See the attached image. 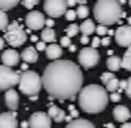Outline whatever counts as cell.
<instances>
[{"label": "cell", "instance_id": "816d5d0a", "mask_svg": "<svg viewBox=\"0 0 131 128\" xmlns=\"http://www.w3.org/2000/svg\"><path fill=\"white\" fill-rule=\"evenodd\" d=\"M127 21H128V26H130V27H131V16H130V17H128V19H127Z\"/></svg>", "mask_w": 131, "mask_h": 128}, {"label": "cell", "instance_id": "ab89813d", "mask_svg": "<svg viewBox=\"0 0 131 128\" xmlns=\"http://www.w3.org/2000/svg\"><path fill=\"white\" fill-rule=\"evenodd\" d=\"M45 26H48V28H51V27L54 26V21H53L51 18H48L46 22H45Z\"/></svg>", "mask_w": 131, "mask_h": 128}, {"label": "cell", "instance_id": "4dcf8cb0", "mask_svg": "<svg viewBox=\"0 0 131 128\" xmlns=\"http://www.w3.org/2000/svg\"><path fill=\"white\" fill-rule=\"evenodd\" d=\"M95 32L99 35V36H104L108 33V30H107V26H103V24H99L95 30Z\"/></svg>", "mask_w": 131, "mask_h": 128}, {"label": "cell", "instance_id": "5bb4252c", "mask_svg": "<svg viewBox=\"0 0 131 128\" xmlns=\"http://www.w3.org/2000/svg\"><path fill=\"white\" fill-rule=\"evenodd\" d=\"M113 118L117 122H119V123L123 124V123H127V120L131 118V113H130V110H128L127 106L118 105V106H116L113 109Z\"/></svg>", "mask_w": 131, "mask_h": 128}, {"label": "cell", "instance_id": "f907efd6", "mask_svg": "<svg viewBox=\"0 0 131 128\" xmlns=\"http://www.w3.org/2000/svg\"><path fill=\"white\" fill-rule=\"evenodd\" d=\"M105 127H108V128H114V125H113V124H111V123L105 124Z\"/></svg>", "mask_w": 131, "mask_h": 128}, {"label": "cell", "instance_id": "ac0fdd59", "mask_svg": "<svg viewBox=\"0 0 131 128\" xmlns=\"http://www.w3.org/2000/svg\"><path fill=\"white\" fill-rule=\"evenodd\" d=\"M37 50L34 47H26L22 53H21V58L26 61V63H35L37 61Z\"/></svg>", "mask_w": 131, "mask_h": 128}, {"label": "cell", "instance_id": "9c48e42d", "mask_svg": "<svg viewBox=\"0 0 131 128\" xmlns=\"http://www.w3.org/2000/svg\"><path fill=\"white\" fill-rule=\"evenodd\" d=\"M26 26L30 28V30H34V31H37V30H41L44 26H45V17L41 12H37V10H32L30 12L27 16H26Z\"/></svg>", "mask_w": 131, "mask_h": 128}, {"label": "cell", "instance_id": "277c9868", "mask_svg": "<svg viewBox=\"0 0 131 128\" xmlns=\"http://www.w3.org/2000/svg\"><path fill=\"white\" fill-rule=\"evenodd\" d=\"M42 87V78L32 71L23 72L19 80V91L28 96H36Z\"/></svg>", "mask_w": 131, "mask_h": 128}, {"label": "cell", "instance_id": "d590c367", "mask_svg": "<svg viewBox=\"0 0 131 128\" xmlns=\"http://www.w3.org/2000/svg\"><path fill=\"white\" fill-rule=\"evenodd\" d=\"M126 95H127V97H130V99H131V77H128V80H127V88H126Z\"/></svg>", "mask_w": 131, "mask_h": 128}, {"label": "cell", "instance_id": "8992f818", "mask_svg": "<svg viewBox=\"0 0 131 128\" xmlns=\"http://www.w3.org/2000/svg\"><path fill=\"white\" fill-rule=\"evenodd\" d=\"M21 74L9 67L0 66V91L12 90L13 86L19 85Z\"/></svg>", "mask_w": 131, "mask_h": 128}, {"label": "cell", "instance_id": "7c38bea8", "mask_svg": "<svg viewBox=\"0 0 131 128\" xmlns=\"http://www.w3.org/2000/svg\"><path fill=\"white\" fill-rule=\"evenodd\" d=\"M0 128H18L16 111H7L0 114Z\"/></svg>", "mask_w": 131, "mask_h": 128}, {"label": "cell", "instance_id": "6da1fadb", "mask_svg": "<svg viewBox=\"0 0 131 128\" xmlns=\"http://www.w3.org/2000/svg\"><path fill=\"white\" fill-rule=\"evenodd\" d=\"M42 87L50 99L75 100L82 90L81 68L71 60H55L50 63L42 73Z\"/></svg>", "mask_w": 131, "mask_h": 128}, {"label": "cell", "instance_id": "60d3db41", "mask_svg": "<svg viewBox=\"0 0 131 128\" xmlns=\"http://www.w3.org/2000/svg\"><path fill=\"white\" fill-rule=\"evenodd\" d=\"M109 42H111V39H109V37H104V39H102V45H103V46H108Z\"/></svg>", "mask_w": 131, "mask_h": 128}, {"label": "cell", "instance_id": "ba28073f", "mask_svg": "<svg viewBox=\"0 0 131 128\" xmlns=\"http://www.w3.org/2000/svg\"><path fill=\"white\" fill-rule=\"evenodd\" d=\"M67 2L63 0H46L44 3V9L50 18H58L67 13Z\"/></svg>", "mask_w": 131, "mask_h": 128}, {"label": "cell", "instance_id": "e575fe53", "mask_svg": "<svg viewBox=\"0 0 131 128\" xmlns=\"http://www.w3.org/2000/svg\"><path fill=\"white\" fill-rule=\"evenodd\" d=\"M46 45H45V42L44 41H39L37 44H36V50H39V51H42V50H46Z\"/></svg>", "mask_w": 131, "mask_h": 128}, {"label": "cell", "instance_id": "8d00e7d4", "mask_svg": "<svg viewBox=\"0 0 131 128\" xmlns=\"http://www.w3.org/2000/svg\"><path fill=\"white\" fill-rule=\"evenodd\" d=\"M109 99L113 101V103H117V101H119V99H121V96H119V94H111V96H109Z\"/></svg>", "mask_w": 131, "mask_h": 128}, {"label": "cell", "instance_id": "44dd1931", "mask_svg": "<svg viewBox=\"0 0 131 128\" xmlns=\"http://www.w3.org/2000/svg\"><path fill=\"white\" fill-rule=\"evenodd\" d=\"M95 30H96V27H95V24H94V22H93L91 19H86V21H85L84 23H81V26H80V31L82 32L84 36L91 35Z\"/></svg>", "mask_w": 131, "mask_h": 128}, {"label": "cell", "instance_id": "f35d334b", "mask_svg": "<svg viewBox=\"0 0 131 128\" xmlns=\"http://www.w3.org/2000/svg\"><path fill=\"white\" fill-rule=\"evenodd\" d=\"M126 88H127V81H119V88H118V91H122V90L126 91Z\"/></svg>", "mask_w": 131, "mask_h": 128}, {"label": "cell", "instance_id": "3957f363", "mask_svg": "<svg viewBox=\"0 0 131 128\" xmlns=\"http://www.w3.org/2000/svg\"><path fill=\"white\" fill-rule=\"evenodd\" d=\"M93 13L95 19L103 26L114 24L123 17L121 3L116 0H99L94 5Z\"/></svg>", "mask_w": 131, "mask_h": 128}, {"label": "cell", "instance_id": "7a4b0ae2", "mask_svg": "<svg viewBox=\"0 0 131 128\" xmlns=\"http://www.w3.org/2000/svg\"><path fill=\"white\" fill-rule=\"evenodd\" d=\"M109 101L108 91L99 85H89L79 94L80 108L89 114H96L105 109Z\"/></svg>", "mask_w": 131, "mask_h": 128}, {"label": "cell", "instance_id": "7dc6e473", "mask_svg": "<svg viewBox=\"0 0 131 128\" xmlns=\"http://www.w3.org/2000/svg\"><path fill=\"white\" fill-rule=\"evenodd\" d=\"M21 68H22V71L27 72V64H22V66H21Z\"/></svg>", "mask_w": 131, "mask_h": 128}, {"label": "cell", "instance_id": "cb8c5ba5", "mask_svg": "<svg viewBox=\"0 0 131 128\" xmlns=\"http://www.w3.org/2000/svg\"><path fill=\"white\" fill-rule=\"evenodd\" d=\"M16 5H18L17 0H0V10H3V12L13 9Z\"/></svg>", "mask_w": 131, "mask_h": 128}, {"label": "cell", "instance_id": "f6af8a7d", "mask_svg": "<svg viewBox=\"0 0 131 128\" xmlns=\"http://www.w3.org/2000/svg\"><path fill=\"white\" fill-rule=\"evenodd\" d=\"M3 47H4V39L0 37V50H3Z\"/></svg>", "mask_w": 131, "mask_h": 128}, {"label": "cell", "instance_id": "484cf974", "mask_svg": "<svg viewBox=\"0 0 131 128\" xmlns=\"http://www.w3.org/2000/svg\"><path fill=\"white\" fill-rule=\"evenodd\" d=\"M8 16L5 14V12L0 10V31H4L8 28Z\"/></svg>", "mask_w": 131, "mask_h": 128}, {"label": "cell", "instance_id": "bcb514c9", "mask_svg": "<svg viewBox=\"0 0 131 128\" xmlns=\"http://www.w3.org/2000/svg\"><path fill=\"white\" fill-rule=\"evenodd\" d=\"M76 4V2H73V0H70V2H67V5H70V7H72V5H75Z\"/></svg>", "mask_w": 131, "mask_h": 128}, {"label": "cell", "instance_id": "5b68a950", "mask_svg": "<svg viewBox=\"0 0 131 128\" xmlns=\"http://www.w3.org/2000/svg\"><path fill=\"white\" fill-rule=\"evenodd\" d=\"M4 40L10 45V46H21L26 42L27 40V35L25 32V30L17 23V22H13L8 26V28L5 30V33H4Z\"/></svg>", "mask_w": 131, "mask_h": 128}, {"label": "cell", "instance_id": "f5cc1de1", "mask_svg": "<svg viewBox=\"0 0 131 128\" xmlns=\"http://www.w3.org/2000/svg\"><path fill=\"white\" fill-rule=\"evenodd\" d=\"M30 99H31V100H32V101H34V100H36V99H37V97H36V96H31V97H30Z\"/></svg>", "mask_w": 131, "mask_h": 128}, {"label": "cell", "instance_id": "681fc988", "mask_svg": "<svg viewBox=\"0 0 131 128\" xmlns=\"http://www.w3.org/2000/svg\"><path fill=\"white\" fill-rule=\"evenodd\" d=\"M70 50H71V51H75V50H76V46H75V45H71V46H70Z\"/></svg>", "mask_w": 131, "mask_h": 128}, {"label": "cell", "instance_id": "8fae6325", "mask_svg": "<svg viewBox=\"0 0 131 128\" xmlns=\"http://www.w3.org/2000/svg\"><path fill=\"white\" fill-rule=\"evenodd\" d=\"M116 42L119 46H126L127 49L131 47V27L130 26H121L114 31Z\"/></svg>", "mask_w": 131, "mask_h": 128}, {"label": "cell", "instance_id": "f1b7e54d", "mask_svg": "<svg viewBox=\"0 0 131 128\" xmlns=\"http://www.w3.org/2000/svg\"><path fill=\"white\" fill-rule=\"evenodd\" d=\"M113 78H116L114 76H113V73L112 72H105V73H102V76H100V80H102V82L104 83V85H107L109 81H112Z\"/></svg>", "mask_w": 131, "mask_h": 128}, {"label": "cell", "instance_id": "4316f807", "mask_svg": "<svg viewBox=\"0 0 131 128\" xmlns=\"http://www.w3.org/2000/svg\"><path fill=\"white\" fill-rule=\"evenodd\" d=\"M89 8L86 7V5H79V8H77V10H76V13H77V17L79 18H88V16H89Z\"/></svg>", "mask_w": 131, "mask_h": 128}, {"label": "cell", "instance_id": "836d02e7", "mask_svg": "<svg viewBox=\"0 0 131 128\" xmlns=\"http://www.w3.org/2000/svg\"><path fill=\"white\" fill-rule=\"evenodd\" d=\"M100 44H102V40H100V39H99L98 36H95V37L93 39V42H91V47H93V49H96V47H98V46H99Z\"/></svg>", "mask_w": 131, "mask_h": 128}, {"label": "cell", "instance_id": "1f68e13d", "mask_svg": "<svg viewBox=\"0 0 131 128\" xmlns=\"http://www.w3.org/2000/svg\"><path fill=\"white\" fill-rule=\"evenodd\" d=\"M76 17H77V13L75 10H72V9L67 10V13H66V18H67L68 21H73Z\"/></svg>", "mask_w": 131, "mask_h": 128}, {"label": "cell", "instance_id": "2e32d148", "mask_svg": "<svg viewBox=\"0 0 131 128\" xmlns=\"http://www.w3.org/2000/svg\"><path fill=\"white\" fill-rule=\"evenodd\" d=\"M45 53H46V58L50 59V60H54V61H55V60H59V58H60L62 54H63L62 47H60L59 45H57V44L49 45V46L46 47Z\"/></svg>", "mask_w": 131, "mask_h": 128}, {"label": "cell", "instance_id": "9a60e30c", "mask_svg": "<svg viewBox=\"0 0 131 128\" xmlns=\"http://www.w3.org/2000/svg\"><path fill=\"white\" fill-rule=\"evenodd\" d=\"M5 104L12 111L17 110L18 104H19V97H18V92L16 90L12 88V90H8L5 92Z\"/></svg>", "mask_w": 131, "mask_h": 128}, {"label": "cell", "instance_id": "52a82bcc", "mask_svg": "<svg viewBox=\"0 0 131 128\" xmlns=\"http://www.w3.org/2000/svg\"><path fill=\"white\" fill-rule=\"evenodd\" d=\"M99 58H100V55L96 49L84 47L79 54V63L81 64V67L89 69V68H93L96 66L99 61Z\"/></svg>", "mask_w": 131, "mask_h": 128}, {"label": "cell", "instance_id": "e0dca14e", "mask_svg": "<svg viewBox=\"0 0 131 128\" xmlns=\"http://www.w3.org/2000/svg\"><path fill=\"white\" fill-rule=\"evenodd\" d=\"M48 115H49L54 122H57V123H60V122L66 120V113H64L60 108H58V106H55V105L49 106Z\"/></svg>", "mask_w": 131, "mask_h": 128}, {"label": "cell", "instance_id": "74e56055", "mask_svg": "<svg viewBox=\"0 0 131 128\" xmlns=\"http://www.w3.org/2000/svg\"><path fill=\"white\" fill-rule=\"evenodd\" d=\"M70 111H71V117H72V118H77V117H79V111L75 109V106L71 105V106H70Z\"/></svg>", "mask_w": 131, "mask_h": 128}, {"label": "cell", "instance_id": "c3c4849f", "mask_svg": "<svg viewBox=\"0 0 131 128\" xmlns=\"http://www.w3.org/2000/svg\"><path fill=\"white\" fill-rule=\"evenodd\" d=\"M31 41L36 42V41H37V36H31ZM37 42H39V41H37Z\"/></svg>", "mask_w": 131, "mask_h": 128}, {"label": "cell", "instance_id": "b9f144b4", "mask_svg": "<svg viewBox=\"0 0 131 128\" xmlns=\"http://www.w3.org/2000/svg\"><path fill=\"white\" fill-rule=\"evenodd\" d=\"M88 42H89V37L88 36H81V44L86 45Z\"/></svg>", "mask_w": 131, "mask_h": 128}, {"label": "cell", "instance_id": "30bf717a", "mask_svg": "<svg viewBox=\"0 0 131 128\" xmlns=\"http://www.w3.org/2000/svg\"><path fill=\"white\" fill-rule=\"evenodd\" d=\"M30 128H51V118L44 111H36L31 115Z\"/></svg>", "mask_w": 131, "mask_h": 128}, {"label": "cell", "instance_id": "db71d44e", "mask_svg": "<svg viewBox=\"0 0 131 128\" xmlns=\"http://www.w3.org/2000/svg\"><path fill=\"white\" fill-rule=\"evenodd\" d=\"M128 4H130V7H131V0H130V2H128Z\"/></svg>", "mask_w": 131, "mask_h": 128}, {"label": "cell", "instance_id": "603a6c76", "mask_svg": "<svg viewBox=\"0 0 131 128\" xmlns=\"http://www.w3.org/2000/svg\"><path fill=\"white\" fill-rule=\"evenodd\" d=\"M122 68L131 72V47H128L122 56Z\"/></svg>", "mask_w": 131, "mask_h": 128}, {"label": "cell", "instance_id": "7402d4cb", "mask_svg": "<svg viewBox=\"0 0 131 128\" xmlns=\"http://www.w3.org/2000/svg\"><path fill=\"white\" fill-rule=\"evenodd\" d=\"M41 39L44 42H54L55 41V32L53 28H44L41 32Z\"/></svg>", "mask_w": 131, "mask_h": 128}, {"label": "cell", "instance_id": "d6a6232c", "mask_svg": "<svg viewBox=\"0 0 131 128\" xmlns=\"http://www.w3.org/2000/svg\"><path fill=\"white\" fill-rule=\"evenodd\" d=\"M60 45L62 46H71V39L68 36H64L60 39Z\"/></svg>", "mask_w": 131, "mask_h": 128}, {"label": "cell", "instance_id": "f546056e", "mask_svg": "<svg viewBox=\"0 0 131 128\" xmlns=\"http://www.w3.org/2000/svg\"><path fill=\"white\" fill-rule=\"evenodd\" d=\"M37 3H39L37 0H23V2H22V5H23L25 8H27V9H32Z\"/></svg>", "mask_w": 131, "mask_h": 128}, {"label": "cell", "instance_id": "ffe728a7", "mask_svg": "<svg viewBox=\"0 0 131 128\" xmlns=\"http://www.w3.org/2000/svg\"><path fill=\"white\" fill-rule=\"evenodd\" d=\"M66 128H95V125L86 119H75L68 123Z\"/></svg>", "mask_w": 131, "mask_h": 128}, {"label": "cell", "instance_id": "d4e9b609", "mask_svg": "<svg viewBox=\"0 0 131 128\" xmlns=\"http://www.w3.org/2000/svg\"><path fill=\"white\" fill-rule=\"evenodd\" d=\"M105 86H107V88H105V90H107L108 92L114 94V92L119 88V81H118L117 78H113V80H112V81H109Z\"/></svg>", "mask_w": 131, "mask_h": 128}, {"label": "cell", "instance_id": "d6986e66", "mask_svg": "<svg viewBox=\"0 0 131 128\" xmlns=\"http://www.w3.org/2000/svg\"><path fill=\"white\" fill-rule=\"evenodd\" d=\"M107 67L111 72H117L121 67H122V59L119 56H109L108 60H107Z\"/></svg>", "mask_w": 131, "mask_h": 128}, {"label": "cell", "instance_id": "83f0119b", "mask_svg": "<svg viewBox=\"0 0 131 128\" xmlns=\"http://www.w3.org/2000/svg\"><path fill=\"white\" fill-rule=\"evenodd\" d=\"M79 31H80V27H79L77 24H71V26L67 27V30H66V33H67V36L71 39V37L76 36V35L79 33Z\"/></svg>", "mask_w": 131, "mask_h": 128}, {"label": "cell", "instance_id": "4fadbf2b", "mask_svg": "<svg viewBox=\"0 0 131 128\" xmlns=\"http://www.w3.org/2000/svg\"><path fill=\"white\" fill-rule=\"evenodd\" d=\"M19 54L14 50V49H8V50H5L4 53H3V55H2V61H3V66H5V67H14V66H17L18 64V61H19Z\"/></svg>", "mask_w": 131, "mask_h": 128}, {"label": "cell", "instance_id": "ee69618b", "mask_svg": "<svg viewBox=\"0 0 131 128\" xmlns=\"http://www.w3.org/2000/svg\"><path fill=\"white\" fill-rule=\"evenodd\" d=\"M121 128H131V122H127V123H123L121 125Z\"/></svg>", "mask_w": 131, "mask_h": 128}, {"label": "cell", "instance_id": "7bdbcfd3", "mask_svg": "<svg viewBox=\"0 0 131 128\" xmlns=\"http://www.w3.org/2000/svg\"><path fill=\"white\" fill-rule=\"evenodd\" d=\"M21 127L22 128H30V123L28 122H22L21 123Z\"/></svg>", "mask_w": 131, "mask_h": 128}]
</instances>
